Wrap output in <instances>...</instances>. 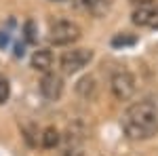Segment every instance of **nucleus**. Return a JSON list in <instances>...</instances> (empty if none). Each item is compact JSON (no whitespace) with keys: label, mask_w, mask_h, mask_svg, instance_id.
<instances>
[{"label":"nucleus","mask_w":158,"mask_h":156,"mask_svg":"<svg viewBox=\"0 0 158 156\" xmlns=\"http://www.w3.org/2000/svg\"><path fill=\"white\" fill-rule=\"evenodd\" d=\"M38 32H36V23L34 21H25V40L27 42H36Z\"/></svg>","instance_id":"obj_12"},{"label":"nucleus","mask_w":158,"mask_h":156,"mask_svg":"<svg viewBox=\"0 0 158 156\" xmlns=\"http://www.w3.org/2000/svg\"><path fill=\"white\" fill-rule=\"evenodd\" d=\"M57 156H82V145H63Z\"/></svg>","instance_id":"obj_11"},{"label":"nucleus","mask_w":158,"mask_h":156,"mask_svg":"<svg viewBox=\"0 0 158 156\" xmlns=\"http://www.w3.org/2000/svg\"><path fill=\"white\" fill-rule=\"evenodd\" d=\"M93 61V51L91 48H72L65 51L59 59V65L63 74H76L80 70H85L86 65Z\"/></svg>","instance_id":"obj_4"},{"label":"nucleus","mask_w":158,"mask_h":156,"mask_svg":"<svg viewBox=\"0 0 158 156\" xmlns=\"http://www.w3.org/2000/svg\"><path fill=\"white\" fill-rule=\"evenodd\" d=\"M133 42H135V38L127 36V34H120V36H116L114 40H112L114 47H127V44H133Z\"/></svg>","instance_id":"obj_14"},{"label":"nucleus","mask_w":158,"mask_h":156,"mask_svg":"<svg viewBox=\"0 0 158 156\" xmlns=\"http://www.w3.org/2000/svg\"><path fill=\"white\" fill-rule=\"evenodd\" d=\"M11 95V86H9V80L6 78H0V106L6 103V99Z\"/></svg>","instance_id":"obj_13"},{"label":"nucleus","mask_w":158,"mask_h":156,"mask_svg":"<svg viewBox=\"0 0 158 156\" xmlns=\"http://www.w3.org/2000/svg\"><path fill=\"white\" fill-rule=\"evenodd\" d=\"M122 133L131 141H146L158 133V106L152 101H137L124 110L120 118Z\"/></svg>","instance_id":"obj_1"},{"label":"nucleus","mask_w":158,"mask_h":156,"mask_svg":"<svg viewBox=\"0 0 158 156\" xmlns=\"http://www.w3.org/2000/svg\"><path fill=\"white\" fill-rule=\"evenodd\" d=\"M80 38V27L74 21H68V19H59L55 23H51L49 27V40L51 44L55 47H68Z\"/></svg>","instance_id":"obj_2"},{"label":"nucleus","mask_w":158,"mask_h":156,"mask_svg":"<svg viewBox=\"0 0 158 156\" xmlns=\"http://www.w3.org/2000/svg\"><path fill=\"white\" fill-rule=\"evenodd\" d=\"M152 17H154V9L148 6V4H139V9L133 11V23L135 25H150L152 23Z\"/></svg>","instance_id":"obj_10"},{"label":"nucleus","mask_w":158,"mask_h":156,"mask_svg":"<svg viewBox=\"0 0 158 156\" xmlns=\"http://www.w3.org/2000/svg\"><path fill=\"white\" fill-rule=\"evenodd\" d=\"M76 91H78V95L85 97V99H95V95H97L95 78H93V76H85V78H80L78 84H76Z\"/></svg>","instance_id":"obj_8"},{"label":"nucleus","mask_w":158,"mask_h":156,"mask_svg":"<svg viewBox=\"0 0 158 156\" xmlns=\"http://www.w3.org/2000/svg\"><path fill=\"white\" fill-rule=\"evenodd\" d=\"M40 145L44 150H55L61 145V133L55 127H47L44 131L40 133Z\"/></svg>","instance_id":"obj_7"},{"label":"nucleus","mask_w":158,"mask_h":156,"mask_svg":"<svg viewBox=\"0 0 158 156\" xmlns=\"http://www.w3.org/2000/svg\"><path fill=\"white\" fill-rule=\"evenodd\" d=\"M32 68L36 70V72H51V65H53V53H51L49 48H36L34 53H32Z\"/></svg>","instance_id":"obj_6"},{"label":"nucleus","mask_w":158,"mask_h":156,"mask_svg":"<svg viewBox=\"0 0 158 156\" xmlns=\"http://www.w3.org/2000/svg\"><path fill=\"white\" fill-rule=\"evenodd\" d=\"M110 91H112V95L116 97L118 101H127V99H131L135 95L137 80H135V76L131 72L118 70V72L112 74V78H110Z\"/></svg>","instance_id":"obj_3"},{"label":"nucleus","mask_w":158,"mask_h":156,"mask_svg":"<svg viewBox=\"0 0 158 156\" xmlns=\"http://www.w3.org/2000/svg\"><path fill=\"white\" fill-rule=\"evenodd\" d=\"M135 4H150V2H152V0H133Z\"/></svg>","instance_id":"obj_15"},{"label":"nucleus","mask_w":158,"mask_h":156,"mask_svg":"<svg viewBox=\"0 0 158 156\" xmlns=\"http://www.w3.org/2000/svg\"><path fill=\"white\" fill-rule=\"evenodd\" d=\"M78 2H80V6H82L86 13H91V15H95V17H103L110 9L108 0H78Z\"/></svg>","instance_id":"obj_9"},{"label":"nucleus","mask_w":158,"mask_h":156,"mask_svg":"<svg viewBox=\"0 0 158 156\" xmlns=\"http://www.w3.org/2000/svg\"><path fill=\"white\" fill-rule=\"evenodd\" d=\"M40 93L49 101H57L63 95V78L55 72H44V76L40 78Z\"/></svg>","instance_id":"obj_5"}]
</instances>
